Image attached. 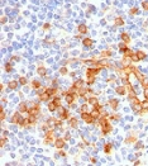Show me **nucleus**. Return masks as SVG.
<instances>
[{
  "label": "nucleus",
  "mask_w": 148,
  "mask_h": 166,
  "mask_svg": "<svg viewBox=\"0 0 148 166\" xmlns=\"http://www.w3.org/2000/svg\"><path fill=\"white\" fill-rule=\"evenodd\" d=\"M79 98V95H77V93L74 91L72 89H70L68 91H66L65 93V99H66V103L68 104V105H71V104H74L75 100Z\"/></svg>",
  "instance_id": "obj_1"
},
{
  "label": "nucleus",
  "mask_w": 148,
  "mask_h": 166,
  "mask_svg": "<svg viewBox=\"0 0 148 166\" xmlns=\"http://www.w3.org/2000/svg\"><path fill=\"white\" fill-rule=\"evenodd\" d=\"M24 121H25V118H23V117H22V113H20L19 110H18V112H15L14 114H13V117H12V119H10V122H12L13 124H18L19 127H23Z\"/></svg>",
  "instance_id": "obj_2"
},
{
  "label": "nucleus",
  "mask_w": 148,
  "mask_h": 166,
  "mask_svg": "<svg viewBox=\"0 0 148 166\" xmlns=\"http://www.w3.org/2000/svg\"><path fill=\"white\" fill-rule=\"evenodd\" d=\"M56 141V137H55V129H48L46 131V135H45V138H43V143L45 145H49V143H55Z\"/></svg>",
  "instance_id": "obj_3"
},
{
  "label": "nucleus",
  "mask_w": 148,
  "mask_h": 166,
  "mask_svg": "<svg viewBox=\"0 0 148 166\" xmlns=\"http://www.w3.org/2000/svg\"><path fill=\"white\" fill-rule=\"evenodd\" d=\"M39 112H41V105L38 104V103H36V104H33V106H30L29 109H28V115H39Z\"/></svg>",
  "instance_id": "obj_4"
},
{
  "label": "nucleus",
  "mask_w": 148,
  "mask_h": 166,
  "mask_svg": "<svg viewBox=\"0 0 148 166\" xmlns=\"http://www.w3.org/2000/svg\"><path fill=\"white\" fill-rule=\"evenodd\" d=\"M81 118H82V121L85 122V123H88V124H92L94 122L96 121V119L92 117V114H91L90 112H86V113H81Z\"/></svg>",
  "instance_id": "obj_5"
},
{
  "label": "nucleus",
  "mask_w": 148,
  "mask_h": 166,
  "mask_svg": "<svg viewBox=\"0 0 148 166\" xmlns=\"http://www.w3.org/2000/svg\"><path fill=\"white\" fill-rule=\"evenodd\" d=\"M101 70H103V69H100V67H98V66H95V67H89V69L86 70V77H90V76L96 77V75H98Z\"/></svg>",
  "instance_id": "obj_6"
},
{
  "label": "nucleus",
  "mask_w": 148,
  "mask_h": 166,
  "mask_svg": "<svg viewBox=\"0 0 148 166\" xmlns=\"http://www.w3.org/2000/svg\"><path fill=\"white\" fill-rule=\"evenodd\" d=\"M137 141H138V133H135V132H132L129 136L125 138V141H124V142H125L127 145H129V143H135Z\"/></svg>",
  "instance_id": "obj_7"
},
{
  "label": "nucleus",
  "mask_w": 148,
  "mask_h": 166,
  "mask_svg": "<svg viewBox=\"0 0 148 166\" xmlns=\"http://www.w3.org/2000/svg\"><path fill=\"white\" fill-rule=\"evenodd\" d=\"M84 86V80H81V79H79V80H76V81H74V84H72V86L70 88V89H72L74 91H77L80 90L81 88Z\"/></svg>",
  "instance_id": "obj_8"
},
{
  "label": "nucleus",
  "mask_w": 148,
  "mask_h": 166,
  "mask_svg": "<svg viewBox=\"0 0 148 166\" xmlns=\"http://www.w3.org/2000/svg\"><path fill=\"white\" fill-rule=\"evenodd\" d=\"M55 147L57 148V150H61V148H63L65 146H66V139L65 138H56V141H55Z\"/></svg>",
  "instance_id": "obj_9"
},
{
  "label": "nucleus",
  "mask_w": 148,
  "mask_h": 166,
  "mask_svg": "<svg viewBox=\"0 0 148 166\" xmlns=\"http://www.w3.org/2000/svg\"><path fill=\"white\" fill-rule=\"evenodd\" d=\"M58 109L61 110V112H58V113H59V118H61L62 121H63V119H68V118H70V112H68L67 109H65L63 106H59Z\"/></svg>",
  "instance_id": "obj_10"
},
{
  "label": "nucleus",
  "mask_w": 148,
  "mask_h": 166,
  "mask_svg": "<svg viewBox=\"0 0 148 166\" xmlns=\"http://www.w3.org/2000/svg\"><path fill=\"white\" fill-rule=\"evenodd\" d=\"M38 96H39V100H41V102H48V100H49V98H51L46 90L45 91H39V93H38Z\"/></svg>",
  "instance_id": "obj_11"
},
{
  "label": "nucleus",
  "mask_w": 148,
  "mask_h": 166,
  "mask_svg": "<svg viewBox=\"0 0 148 166\" xmlns=\"http://www.w3.org/2000/svg\"><path fill=\"white\" fill-rule=\"evenodd\" d=\"M68 126H70L71 128H77V127H79V119H77L76 117L68 118Z\"/></svg>",
  "instance_id": "obj_12"
},
{
  "label": "nucleus",
  "mask_w": 148,
  "mask_h": 166,
  "mask_svg": "<svg viewBox=\"0 0 148 166\" xmlns=\"http://www.w3.org/2000/svg\"><path fill=\"white\" fill-rule=\"evenodd\" d=\"M120 38H121V41H123L124 43L129 45V42H130V36H129L127 32H123V33L120 34Z\"/></svg>",
  "instance_id": "obj_13"
},
{
  "label": "nucleus",
  "mask_w": 148,
  "mask_h": 166,
  "mask_svg": "<svg viewBox=\"0 0 148 166\" xmlns=\"http://www.w3.org/2000/svg\"><path fill=\"white\" fill-rule=\"evenodd\" d=\"M108 105L110 106L113 110H117V109H118V105H119V102L117 99H111V100L108 102Z\"/></svg>",
  "instance_id": "obj_14"
},
{
  "label": "nucleus",
  "mask_w": 148,
  "mask_h": 166,
  "mask_svg": "<svg viewBox=\"0 0 148 166\" xmlns=\"http://www.w3.org/2000/svg\"><path fill=\"white\" fill-rule=\"evenodd\" d=\"M115 93H117L118 95H125V94H127V86H125V85H123V86H117V88H115Z\"/></svg>",
  "instance_id": "obj_15"
},
{
  "label": "nucleus",
  "mask_w": 148,
  "mask_h": 166,
  "mask_svg": "<svg viewBox=\"0 0 148 166\" xmlns=\"http://www.w3.org/2000/svg\"><path fill=\"white\" fill-rule=\"evenodd\" d=\"M37 74L39 76H42V77H45V76L47 75V70H46L45 66H42V65L38 66V67H37Z\"/></svg>",
  "instance_id": "obj_16"
},
{
  "label": "nucleus",
  "mask_w": 148,
  "mask_h": 166,
  "mask_svg": "<svg viewBox=\"0 0 148 166\" xmlns=\"http://www.w3.org/2000/svg\"><path fill=\"white\" fill-rule=\"evenodd\" d=\"M28 109H29V106H28V104H27L25 102H22V103H20V105H19V112H20V113H27Z\"/></svg>",
  "instance_id": "obj_17"
},
{
  "label": "nucleus",
  "mask_w": 148,
  "mask_h": 166,
  "mask_svg": "<svg viewBox=\"0 0 148 166\" xmlns=\"http://www.w3.org/2000/svg\"><path fill=\"white\" fill-rule=\"evenodd\" d=\"M77 30H79L80 34H86L89 29H88V26H86V24H80V26L77 27Z\"/></svg>",
  "instance_id": "obj_18"
},
{
  "label": "nucleus",
  "mask_w": 148,
  "mask_h": 166,
  "mask_svg": "<svg viewBox=\"0 0 148 166\" xmlns=\"http://www.w3.org/2000/svg\"><path fill=\"white\" fill-rule=\"evenodd\" d=\"M111 150H113V145H111L110 142H108V143H105V145H104V152H105L106 155L111 153Z\"/></svg>",
  "instance_id": "obj_19"
},
{
  "label": "nucleus",
  "mask_w": 148,
  "mask_h": 166,
  "mask_svg": "<svg viewBox=\"0 0 148 166\" xmlns=\"http://www.w3.org/2000/svg\"><path fill=\"white\" fill-rule=\"evenodd\" d=\"M114 24H115V27H121V26H124V24H125V22H124V19H123L121 16H117V18H115Z\"/></svg>",
  "instance_id": "obj_20"
},
{
  "label": "nucleus",
  "mask_w": 148,
  "mask_h": 166,
  "mask_svg": "<svg viewBox=\"0 0 148 166\" xmlns=\"http://www.w3.org/2000/svg\"><path fill=\"white\" fill-rule=\"evenodd\" d=\"M18 84H19V81H15V80L9 81V82H8V89H10V90H15V89L18 88Z\"/></svg>",
  "instance_id": "obj_21"
},
{
  "label": "nucleus",
  "mask_w": 148,
  "mask_h": 166,
  "mask_svg": "<svg viewBox=\"0 0 148 166\" xmlns=\"http://www.w3.org/2000/svg\"><path fill=\"white\" fill-rule=\"evenodd\" d=\"M30 86H32V89L38 90V89L42 86V84H41V81H38V80H33V81L30 82Z\"/></svg>",
  "instance_id": "obj_22"
},
{
  "label": "nucleus",
  "mask_w": 148,
  "mask_h": 166,
  "mask_svg": "<svg viewBox=\"0 0 148 166\" xmlns=\"http://www.w3.org/2000/svg\"><path fill=\"white\" fill-rule=\"evenodd\" d=\"M47 93H48V95L52 98V96H56V94H57V89L56 88H46L45 89Z\"/></svg>",
  "instance_id": "obj_23"
},
{
  "label": "nucleus",
  "mask_w": 148,
  "mask_h": 166,
  "mask_svg": "<svg viewBox=\"0 0 148 166\" xmlns=\"http://www.w3.org/2000/svg\"><path fill=\"white\" fill-rule=\"evenodd\" d=\"M130 57H123V60H121V65H123V67H129L130 66Z\"/></svg>",
  "instance_id": "obj_24"
},
{
  "label": "nucleus",
  "mask_w": 148,
  "mask_h": 166,
  "mask_svg": "<svg viewBox=\"0 0 148 166\" xmlns=\"http://www.w3.org/2000/svg\"><path fill=\"white\" fill-rule=\"evenodd\" d=\"M57 109H58V106L56 105V103H55L53 100L48 103V110H49V112H56Z\"/></svg>",
  "instance_id": "obj_25"
},
{
  "label": "nucleus",
  "mask_w": 148,
  "mask_h": 166,
  "mask_svg": "<svg viewBox=\"0 0 148 166\" xmlns=\"http://www.w3.org/2000/svg\"><path fill=\"white\" fill-rule=\"evenodd\" d=\"M92 43H94V41L91 39V38H84V41H82V45L85 46V47H91L92 46Z\"/></svg>",
  "instance_id": "obj_26"
},
{
  "label": "nucleus",
  "mask_w": 148,
  "mask_h": 166,
  "mask_svg": "<svg viewBox=\"0 0 148 166\" xmlns=\"http://www.w3.org/2000/svg\"><path fill=\"white\" fill-rule=\"evenodd\" d=\"M110 56H113V52L109 51V49H105L103 52H100V57L101 59H104V57H110Z\"/></svg>",
  "instance_id": "obj_27"
},
{
  "label": "nucleus",
  "mask_w": 148,
  "mask_h": 166,
  "mask_svg": "<svg viewBox=\"0 0 148 166\" xmlns=\"http://www.w3.org/2000/svg\"><path fill=\"white\" fill-rule=\"evenodd\" d=\"M99 100H98V98L96 96H89L88 99H86V103H89L91 105H94V104H96Z\"/></svg>",
  "instance_id": "obj_28"
},
{
  "label": "nucleus",
  "mask_w": 148,
  "mask_h": 166,
  "mask_svg": "<svg viewBox=\"0 0 148 166\" xmlns=\"http://www.w3.org/2000/svg\"><path fill=\"white\" fill-rule=\"evenodd\" d=\"M92 109H94V110H98V112H100V113H104L103 112L104 106H103V104H100L99 102H98L96 104H94V105H92Z\"/></svg>",
  "instance_id": "obj_29"
},
{
  "label": "nucleus",
  "mask_w": 148,
  "mask_h": 166,
  "mask_svg": "<svg viewBox=\"0 0 148 166\" xmlns=\"http://www.w3.org/2000/svg\"><path fill=\"white\" fill-rule=\"evenodd\" d=\"M137 56H138L139 61H143L146 57H147V53H146L144 51H137Z\"/></svg>",
  "instance_id": "obj_30"
},
{
  "label": "nucleus",
  "mask_w": 148,
  "mask_h": 166,
  "mask_svg": "<svg viewBox=\"0 0 148 166\" xmlns=\"http://www.w3.org/2000/svg\"><path fill=\"white\" fill-rule=\"evenodd\" d=\"M119 51H120V52H121V53H124V52H125V51H127V49H128V45H127V43H124V42H121V43H119Z\"/></svg>",
  "instance_id": "obj_31"
},
{
  "label": "nucleus",
  "mask_w": 148,
  "mask_h": 166,
  "mask_svg": "<svg viewBox=\"0 0 148 166\" xmlns=\"http://www.w3.org/2000/svg\"><path fill=\"white\" fill-rule=\"evenodd\" d=\"M89 103H85V104H82V105L80 106V112L81 113H86V112H89Z\"/></svg>",
  "instance_id": "obj_32"
},
{
  "label": "nucleus",
  "mask_w": 148,
  "mask_h": 166,
  "mask_svg": "<svg viewBox=\"0 0 148 166\" xmlns=\"http://www.w3.org/2000/svg\"><path fill=\"white\" fill-rule=\"evenodd\" d=\"M4 67H5V71H6V72H12V71H13V66H12L10 62H6Z\"/></svg>",
  "instance_id": "obj_33"
},
{
  "label": "nucleus",
  "mask_w": 148,
  "mask_h": 166,
  "mask_svg": "<svg viewBox=\"0 0 148 166\" xmlns=\"http://www.w3.org/2000/svg\"><path fill=\"white\" fill-rule=\"evenodd\" d=\"M27 82H28V79L27 77H24V76H20L19 77V84L20 85H27Z\"/></svg>",
  "instance_id": "obj_34"
},
{
  "label": "nucleus",
  "mask_w": 148,
  "mask_h": 166,
  "mask_svg": "<svg viewBox=\"0 0 148 166\" xmlns=\"http://www.w3.org/2000/svg\"><path fill=\"white\" fill-rule=\"evenodd\" d=\"M133 53H134L133 51L128 48V49H127V51H125V52L123 53V57H132V55H133Z\"/></svg>",
  "instance_id": "obj_35"
},
{
  "label": "nucleus",
  "mask_w": 148,
  "mask_h": 166,
  "mask_svg": "<svg viewBox=\"0 0 148 166\" xmlns=\"http://www.w3.org/2000/svg\"><path fill=\"white\" fill-rule=\"evenodd\" d=\"M138 13H139V9H138V8H135V6L132 8V9L129 10V15H137Z\"/></svg>",
  "instance_id": "obj_36"
},
{
  "label": "nucleus",
  "mask_w": 148,
  "mask_h": 166,
  "mask_svg": "<svg viewBox=\"0 0 148 166\" xmlns=\"http://www.w3.org/2000/svg\"><path fill=\"white\" fill-rule=\"evenodd\" d=\"M120 119V115L114 113V114H110V121H119Z\"/></svg>",
  "instance_id": "obj_37"
},
{
  "label": "nucleus",
  "mask_w": 148,
  "mask_h": 166,
  "mask_svg": "<svg viewBox=\"0 0 148 166\" xmlns=\"http://www.w3.org/2000/svg\"><path fill=\"white\" fill-rule=\"evenodd\" d=\"M55 128H58V127H61L62 126V119L61 118H58V119H55Z\"/></svg>",
  "instance_id": "obj_38"
},
{
  "label": "nucleus",
  "mask_w": 148,
  "mask_h": 166,
  "mask_svg": "<svg viewBox=\"0 0 148 166\" xmlns=\"http://www.w3.org/2000/svg\"><path fill=\"white\" fill-rule=\"evenodd\" d=\"M142 8L144 12H148V0H143L142 1Z\"/></svg>",
  "instance_id": "obj_39"
},
{
  "label": "nucleus",
  "mask_w": 148,
  "mask_h": 166,
  "mask_svg": "<svg viewBox=\"0 0 148 166\" xmlns=\"http://www.w3.org/2000/svg\"><path fill=\"white\" fill-rule=\"evenodd\" d=\"M59 74H61V75H67V74H68V71H67V67L62 66V67L59 69Z\"/></svg>",
  "instance_id": "obj_40"
},
{
  "label": "nucleus",
  "mask_w": 148,
  "mask_h": 166,
  "mask_svg": "<svg viewBox=\"0 0 148 166\" xmlns=\"http://www.w3.org/2000/svg\"><path fill=\"white\" fill-rule=\"evenodd\" d=\"M134 147H135L137 150H142V148L144 147V145H143L142 142H138V141H137V142H135V145H134Z\"/></svg>",
  "instance_id": "obj_41"
},
{
  "label": "nucleus",
  "mask_w": 148,
  "mask_h": 166,
  "mask_svg": "<svg viewBox=\"0 0 148 166\" xmlns=\"http://www.w3.org/2000/svg\"><path fill=\"white\" fill-rule=\"evenodd\" d=\"M94 82H95V77L90 76V77H88V79H86V84H88V85H92Z\"/></svg>",
  "instance_id": "obj_42"
},
{
  "label": "nucleus",
  "mask_w": 148,
  "mask_h": 166,
  "mask_svg": "<svg viewBox=\"0 0 148 166\" xmlns=\"http://www.w3.org/2000/svg\"><path fill=\"white\" fill-rule=\"evenodd\" d=\"M141 85L143 89H148V79H144L143 81H141Z\"/></svg>",
  "instance_id": "obj_43"
},
{
  "label": "nucleus",
  "mask_w": 148,
  "mask_h": 166,
  "mask_svg": "<svg viewBox=\"0 0 148 166\" xmlns=\"http://www.w3.org/2000/svg\"><path fill=\"white\" fill-rule=\"evenodd\" d=\"M53 102L56 103V105L58 106H62V104H61V98H58V96H55V99H53Z\"/></svg>",
  "instance_id": "obj_44"
},
{
  "label": "nucleus",
  "mask_w": 148,
  "mask_h": 166,
  "mask_svg": "<svg viewBox=\"0 0 148 166\" xmlns=\"http://www.w3.org/2000/svg\"><path fill=\"white\" fill-rule=\"evenodd\" d=\"M130 60L133 61V62H139V59H138V56H137V52H134L133 55H132Z\"/></svg>",
  "instance_id": "obj_45"
},
{
  "label": "nucleus",
  "mask_w": 148,
  "mask_h": 166,
  "mask_svg": "<svg viewBox=\"0 0 148 166\" xmlns=\"http://www.w3.org/2000/svg\"><path fill=\"white\" fill-rule=\"evenodd\" d=\"M0 119H1V122L5 119V112H4V108H3V105H1V112H0Z\"/></svg>",
  "instance_id": "obj_46"
},
{
  "label": "nucleus",
  "mask_w": 148,
  "mask_h": 166,
  "mask_svg": "<svg viewBox=\"0 0 148 166\" xmlns=\"http://www.w3.org/2000/svg\"><path fill=\"white\" fill-rule=\"evenodd\" d=\"M6 141H8V138H6L5 136H3V137H1V147H3V146H4L5 143H6Z\"/></svg>",
  "instance_id": "obj_47"
},
{
  "label": "nucleus",
  "mask_w": 148,
  "mask_h": 166,
  "mask_svg": "<svg viewBox=\"0 0 148 166\" xmlns=\"http://www.w3.org/2000/svg\"><path fill=\"white\" fill-rule=\"evenodd\" d=\"M143 94H144V98L148 100V89H143Z\"/></svg>",
  "instance_id": "obj_48"
},
{
  "label": "nucleus",
  "mask_w": 148,
  "mask_h": 166,
  "mask_svg": "<svg viewBox=\"0 0 148 166\" xmlns=\"http://www.w3.org/2000/svg\"><path fill=\"white\" fill-rule=\"evenodd\" d=\"M58 155H61L62 157H66V153H65V152L62 151V148H61V150H58Z\"/></svg>",
  "instance_id": "obj_49"
},
{
  "label": "nucleus",
  "mask_w": 148,
  "mask_h": 166,
  "mask_svg": "<svg viewBox=\"0 0 148 166\" xmlns=\"http://www.w3.org/2000/svg\"><path fill=\"white\" fill-rule=\"evenodd\" d=\"M63 138H65V139H66V141H68V139H70V138H71V135H70V133H66V136L63 137Z\"/></svg>",
  "instance_id": "obj_50"
},
{
  "label": "nucleus",
  "mask_w": 148,
  "mask_h": 166,
  "mask_svg": "<svg viewBox=\"0 0 148 166\" xmlns=\"http://www.w3.org/2000/svg\"><path fill=\"white\" fill-rule=\"evenodd\" d=\"M114 80H115L114 76H113V77H109V79H108V82H114Z\"/></svg>",
  "instance_id": "obj_51"
},
{
  "label": "nucleus",
  "mask_w": 148,
  "mask_h": 166,
  "mask_svg": "<svg viewBox=\"0 0 148 166\" xmlns=\"http://www.w3.org/2000/svg\"><path fill=\"white\" fill-rule=\"evenodd\" d=\"M49 27H51V26H49V23H46L45 26H43V29H48Z\"/></svg>",
  "instance_id": "obj_52"
},
{
  "label": "nucleus",
  "mask_w": 148,
  "mask_h": 166,
  "mask_svg": "<svg viewBox=\"0 0 148 166\" xmlns=\"http://www.w3.org/2000/svg\"><path fill=\"white\" fill-rule=\"evenodd\" d=\"M90 161H91V164H96V159H95V157H91Z\"/></svg>",
  "instance_id": "obj_53"
},
{
  "label": "nucleus",
  "mask_w": 148,
  "mask_h": 166,
  "mask_svg": "<svg viewBox=\"0 0 148 166\" xmlns=\"http://www.w3.org/2000/svg\"><path fill=\"white\" fill-rule=\"evenodd\" d=\"M5 22H6V18H5V16H3V18H1V23H3V24H4V23H5Z\"/></svg>",
  "instance_id": "obj_54"
},
{
  "label": "nucleus",
  "mask_w": 148,
  "mask_h": 166,
  "mask_svg": "<svg viewBox=\"0 0 148 166\" xmlns=\"http://www.w3.org/2000/svg\"><path fill=\"white\" fill-rule=\"evenodd\" d=\"M141 164V161L139 160H135V162H134V165H139Z\"/></svg>",
  "instance_id": "obj_55"
}]
</instances>
